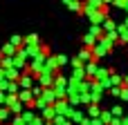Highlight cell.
<instances>
[{
	"label": "cell",
	"instance_id": "obj_4",
	"mask_svg": "<svg viewBox=\"0 0 128 125\" xmlns=\"http://www.w3.org/2000/svg\"><path fill=\"white\" fill-rule=\"evenodd\" d=\"M4 78H7V74H4V72L0 69V81H4Z\"/></svg>",
	"mask_w": 128,
	"mask_h": 125
},
{
	"label": "cell",
	"instance_id": "obj_2",
	"mask_svg": "<svg viewBox=\"0 0 128 125\" xmlns=\"http://www.w3.org/2000/svg\"><path fill=\"white\" fill-rule=\"evenodd\" d=\"M20 85H22V87H29V85H32V78H29V76H22V78H20Z\"/></svg>",
	"mask_w": 128,
	"mask_h": 125
},
{
	"label": "cell",
	"instance_id": "obj_5",
	"mask_svg": "<svg viewBox=\"0 0 128 125\" xmlns=\"http://www.w3.org/2000/svg\"><path fill=\"white\" fill-rule=\"evenodd\" d=\"M2 98H4V94H2V92H0V103H2Z\"/></svg>",
	"mask_w": 128,
	"mask_h": 125
},
{
	"label": "cell",
	"instance_id": "obj_1",
	"mask_svg": "<svg viewBox=\"0 0 128 125\" xmlns=\"http://www.w3.org/2000/svg\"><path fill=\"white\" fill-rule=\"evenodd\" d=\"M2 54H7V56H9V54H16V47H14V45H4Z\"/></svg>",
	"mask_w": 128,
	"mask_h": 125
},
{
	"label": "cell",
	"instance_id": "obj_3",
	"mask_svg": "<svg viewBox=\"0 0 128 125\" xmlns=\"http://www.w3.org/2000/svg\"><path fill=\"white\" fill-rule=\"evenodd\" d=\"M7 114H9V110H4V107H2V110H0V123L7 119Z\"/></svg>",
	"mask_w": 128,
	"mask_h": 125
}]
</instances>
